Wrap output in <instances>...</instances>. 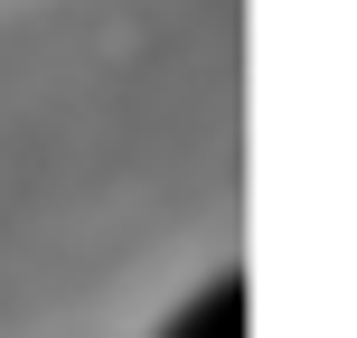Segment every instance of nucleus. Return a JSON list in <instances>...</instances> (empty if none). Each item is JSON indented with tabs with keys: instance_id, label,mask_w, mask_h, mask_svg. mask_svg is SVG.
I'll list each match as a JSON object with an SVG mask.
<instances>
[{
	"instance_id": "1",
	"label": "nucleus",
	"mask_w": 357,
	"mask_h": 338,
	"mask_svg": "<svg viewBox=\"0 0 357 338\" xmlns=\"http://www.w3.org/2000/svg\"><path fill=\"white\" fill-rule=\"evenodd\" d=\"M160 338H245V272H216L197 301H178V320Z\"/></svg>"
}]
</instances>
